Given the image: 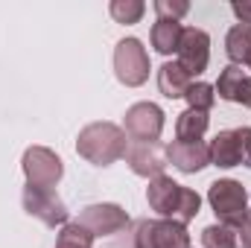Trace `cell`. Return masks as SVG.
Here are the masks:
<instances>
[{
  "mask_svg": "<svg viewBox=\"0 0 251 248\" xmlns=\"http://www.w3.org/2000/svg\"><path fill=\"white\" fill-rule=\"evenodd\" d=\"M146 198H149V207L164 216V219H173L178 225H187L190 219L199 216V207H201V198L196 190L181 187L178 181L167 178V175H158L152 178L146 187Z\"/></svg>",
  "mask_w": 251,
  "mask_h": 248,
  "instance_id": "1",
  "label": "cell"
},
{
  "mask_svg": "<svg viewBox=\"0 0 251 248\" xmlns=\"http://www.w3.org/2000/svg\"><path fill=\"white\" fill-rule=\"evenodd\" d=\"M126 131L114 123H91L76 137V152L94 167H111L126 155Z\"/></svg>",
  "mask_w": 251,
  "mask_h": 248,
  "instance_id": "2",
  "label": "cell"
},
{
  "mask_svg": "<svg viewBox=\"0 0 251 248\" xmlns=\"http://www.w3.org/2000/svg\"><path fill=\"white\" fill-rule=\"evenodd\" d=\"M207 201H210L216 219L222 225H231V228H237L243 222V216L249 213V193H246V187L240 184V181H234V178L213 181L210 190H207Z\"/></svg>",
  "mask_w": 251,
  "mask_h": 248,
  "instance_id": "3",
  "label": "cell"
},
{
  "mask_svg": "<svg viewBox=\"0 0 251 248\" xmlns=\"http://www.w3.org/2000/svg\"><path fill=\"white\" fill-rule=\"evenodd\" d=\"M114 73L126 88H140L149 79V53L137 38H123L114 47Z\"/></svg>",
  "mask_w": 251,
  "mask_h": 248,
  "instance_id": "4",
  "label": "cell"
},
{
  "mask_svg": "<svg viewBox=\"0 0 251 248\" xmlns=\"http://www.w3.org/2000/svg\"><path fill=\"white\" fill-rule=\"evenodd\" d=\"M21 167H24L26 184L44 187V190H53V187L62 181V173H64L62 158L53 149H47V146H29L24 152Z\"/></svg>",
  "mask_w": 251,
  "mask_h": 248,
  "instance_id": "5",
  "label": "cell"
},
{
  "mask_svg": "<svg viewBox=\"0 0 251 248\" xmlns=\"http://www.w3.org/2000/svg\"><path fill=\"white\" fill-rule=\"evenodd\" d=\"M134 248H190L187 225H178L173 219L140 222L134 234Z\"/></svg>",
  "mask_w": 251,
  "mask_h": 248,
  "instance_id": "6",
  "label": "cell"
},
{
  "mask_svg": "<svg viewBox=\"0 0 251 248\" xmlns=\"http://www.w3.org/2000/svg\"><path fill=\"white\" fill-rule=\"evenodd\" d=\"M126 164H128V170L134 173V175H140V178H158V175H164V170H167V164H170V158H167V146H161L158 140H131L128 146H126Z\"/></svg>",
  "mask_w": 251,
  "mask_h": 248,
  "instance_id": "7",
  "label": "cell"
},
{
  "mask_svg": "<svg viewBox=\"0 0 251 248\" xmlns=\"http://www.w3.org/2000/svg\"><path fill=\"white\" fill-rule=\"evenodd\" d=\"M21 201H24V210H26L29 216H35L38 222H44V225H50V228H56V225L64 228V225H67V216H70V213H67L64 201L53 193V190L26 184Z\"/></svg>",
  "mask_w": 251,
  "mask_h": 248,
  "instance_id": "8",
  "label": "cell"
},
{
  "mask_svg": "<svg viewBox=\"0 0 251 248\" xmlns=\"http://www.w3.org/2000/svg\"><path fill=\"white\" fill-rule=\"evenodd\" d=\"M76 222L97 240V237H111V234L123 231L126 225H128V213H126L120 204L102 201V204H88V207L79 213Z\"/></svg>",
  "mask_w": 251,
  "mask_h": 248,
  "instance_id": "9",
  "label": "cell"
},
{
  "mask_svg": "<svg viewBox=\"0 0 251 248\" xmlns=\"http://www.w3.org/2000/svg\"><path fill=\"white\" fill-rule=\"evenodd\" d=\"M176 53H178V64L187 70L193 79L201 76V73L207 70V62H210V35H207L204 29L187 26Z\"/></svg>",
  "mask_w": 251,
  "mask_h": 248,
  "instance_id": "10",
  "label": "cell"
},
{
  "mask_svg": "<svg viewBox=\"0 0 251 248\" xmlns=\"http://www.w3.org/2000/svg\"><path fill=\"white\" fill-rule=\"evenodd\" d=\"M164 131V111L155 102H134L126 111V134L131 140H158Z\"/></svg>",
  "mask_w": 251,
  "mask_h": 248,
  "instance_id": "11",
  "label": "cell"
},
{
  "mask_svg": "<svg viewBox=\"0 0 251 248\" xmlns=\"http://www.w3.org/2000/svg\"><path fill=\"white\" fill-rule=\"evenodd\" d=\"M167 158H170V164H173L176 170L193 175V173H201V170L210 164V146L201 143V140H196V143L173 140V143L167 146Z\"/></svg>",
  "mask_w": 251,
  "mask_h": 248,
  "instance_id": "12",
  "label": "cell"
},
{
  "mask_svg": "<svg viewBox=\"0 0 251 248\" xmlns=\"http://www.w3.org/2000/svg\"><path fill=\"white\" fill-rule=\"evenodd\" d=\"M193 82H196V79H193L178 62H167V64H161V70H158V91H161L167 99H181L190 91Z\"/></svg>",
  "mask_w": 251,
  "mask_h": 248,
  "instance_id": "13",
  "label": "cell"
},
{
  "mask_svg": "<svg viewBox=\"0 0 251 248\" xmlns=\"http://www.w3.org/2000/svg\"><path fill=\"white\" fill-rule=\"evenodd\" d=\"M210 164L219 170L240 167V140H237L234 128H225L210 140Z\"/></svg>",
  "mask_w": 251,
  "mask_h": 248,
  "instance_id": "14",
  "label": "cell"
},
{
  "mask_svg": "<svg viewBox=\"0 0 251 248\" xmlns=\"http://www.w3.org/2000/svg\"><path fill=\"white\" fill-rule=\"evenodd\" d=\"M181 35H184V26H181L178 21H155V24H152V32H149L152 47H155L161 56L176 53L178 44H181Z\"/></svg>",
  "mask_w": 251,
  "mask_h": 248,
  "instance_id": "15",
  "label": "cell"
},
{
  "mask_svg": "<svg viewBox=\"0 0 251 248\" xmlns=\"http://www.w3.org/2000/svg\"><path fill=\"white\" fill-rule=\"evenodd\" d=\"M225 50H228V59L231 64H251V26L246 24H237L228 29L225 35Z\"/></svg>",
  "mask_w": 251,
  "mask_h": 248,
  "instance_id": "16",
  "label": "cell"
},
{
  "mask_svg": "<svg viewBox=\"0 0 251 248\" xmlns=\"http://www.w3.org/2000/svg\"><path fill=\"white\" fill-rule=\"evenodd\" d=\"M207 123H210L207 111L187 108V111H181V114H178V120H176V137H178V140H187V143H196V140H201V137H204Z\"/></svg>",
  "mask_w": 251,
  "mask_h": 248,
  "instance_id": "17",
  "label": "cell"
},
{
  "mask_svg": "<svg viewBox=\"0 0 251 248\" xmlns=\"http://www.w3.org/2000/svg\"><path fill=\"white\" fill-rule=\"evenodd\" d=\"M243 79H246L243 67H240V64H228V67H222V73H219V79H216L213 91L219 94V99H228V102H234V97H237V91H240Z\"/></svg>",
  "mask_w": 251,
  "mask_h": 248,
  "instance_id": "18",
  "label": "cell"
},
{
  "mask_svg": "<svg viewBox=\"0 0 251 248\" xmlns=\"http://www.w3.org/2000/svg\"><path fill=\"white\" fill-rule=\"evenodd\" d=\"M201 246L204 248H237V228L231 225H207L201 231Z\"/></svg>",
  "mask_w": 251,
  "mask_h": 248,
  "instance_id": "19",
  "label": "cell"
},
{
  "mask_svg": "<svg viewBox=\"0 0 251 248\" xmlns=\"http://www.w3.org/2000/svg\"><path fill=\"white\" fill-rule=\"evenodd\" d=\"M108 12L117 24H137L146 12V3L143 0H111Z\"/></svg>",
  "mask_w": 251,
  "mask_h": 248,
  "instance_id": "20",
  "label": "cell"
},
{
  "mask_svg": "<svg viewBox=\"0 0 251 248\" xmlns=\"http://www.w3.org/2000/svg\"><path fill=\"white\" fill-rule=\"evenodd\" d=\"M184 99H187L190 108H196V111H210L213 102H216V91L207 82H193L190 91L184 94Z\"/></svg>",
  "mask_w": 251,
  "mask_h": 248,
  "instance_id": "21",
  "label": "cell"
},
{
  "mask_svg": "<svg viewBox=\"0 0 251 248\" xmlns=\"http://www.w3.org/2000/svg\"><path fill=\"white\" fill-rule=\"evenodd\" d=\"M94 246V237L79 225V222H67L59 234V243L56 248H91Z\"/></svg>",
  "mask_w": 251,
  "mask_h": 248,
  "instance_id": "22",
  "label": "cell"
},
{
  "mask_svg": "<svg viewBox=\"0 0 251 248\" xmlns=\"http://www.w3.org/2000/svg\"><path fill=\"white\" fill-rule=\"evenodd\" d=\"M155 12H158V21H181L190 12L187 0H155Z\"/></svg>",
  "mask_w": 251,
  "mask_h": 248,
  "instance_id": "23",
  "label": "cell"
},
{
  "mask_svg": "<svg viewBox=\"0 0 251 248\" xmlns=\"http://www.w3.org/2000/svg\"><path fill=\"white\" fill-rule=\"evenodd\" d=\"M237 131V140H240V167H249L251 170V128H234Z\"/></svg>",
  "mask_w": 251,
  "mask_h": 248,
  "instance_id": "24",
  "label": "cell"
},
{
  "mask_svg": "<svg viewBox=\"0 0 251 248\" xmlns=\"http://www.w3.org/2000/svg\"><path fill=\"white\" fill-rule=\"evenodd\" d=\"M237 240H240V248H251V207L243 216V222L237 225Z\"/></svg>",
  "mask_w": 251,
  "mask_h": 248,
  "instance_id": "25",
  "label": "cell"
},
{
  "mask_svg": "<svg viewBox=\"0 0 251 248\" xmlns=\"http://www.w3.org/2000/svg\"><path fill=\"white\" fill-rule=\"evenodd\" d=\"M231 9H234V15L240 18V24L251 26V0H234Z\"/></svg>",
  "mask_w": 251,
  "mask_h": 248,
  "instance_id": "26",
  "label": "cell"
},
{
  "mask_svg": "<svg viewBox=\"0 0 251 248\" xmlns=\"http://www.w3.org/2000/svg\"><path fill=\"white\" fill-rule=\"evenodd\" d=\"M234 102H240V105L251 108V79H243V85H240V91H237Z\"/></svg>",
  "mask_w": 251,
  "mask_h": 248,
  "instance_id": "27",
  "label": "cell"
},
{
  "mask_svg": "<svg viewBox=\"0 0 251 248\" xmlns=\"http://www.w3.org/2000/svg\"><path fill=\"white\" fill-rule=\"evenodd\" d=\"M249 67H251V64H249Z\"/></svg>",
  "mask_w": 251,
  "mask_h": 248,
  "instance_id": "28",
  "label": "cell"
}]
</instances>
